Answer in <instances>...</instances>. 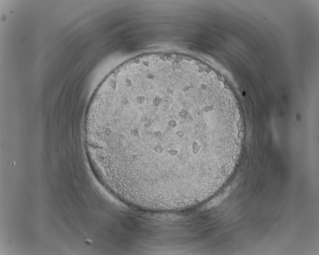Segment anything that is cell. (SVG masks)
I'll use <instances>...</instances> for the list:
<instances>
[{
    "label": "cell",
    "instance_id": "cell-1",
    "mask_svg": "<svg viewBox=\"0 0 319 255\" xmlns=\"http://www.w3.org/2000/svg\"><path fill=\"white\" fill-rule=\"evenodd\" d=\"M242 121L231 99L187 63L126 66L98 87L87 109L89 160L114 191L152 206L194 202L229 174Z\"/></svg>",
    "mask_w": 319,
    "mask_h": 255
}]
</instances>
